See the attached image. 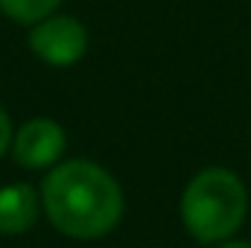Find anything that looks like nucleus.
I'll return each instance as SVG.
<instances>
[{
    "instance_id": "nucleus-6",
    "label": "nucleus",
    "mask_w": 251,
    "mask_h": 248,
    "mask_svg": "<svg viewBox=\"0 0 251 248\" xmlns=\"http://www.w3.org/2000/svg\"><path fill=\"white\" fill-rule=\"evenodd\" d=\"M62 0H0V9L21 24H38L59 9Z\"/></svg>"
},
{
    "instance_id": "nucleus-7",
    "label": "nucleus",
    "mask_w": 251,
    "mask_h": 248,
    "mask_svg": "<svg viewBox=\"0 0 251 248\" xmlns=\"http://www.w3.org/2000/svg\"><path fill=\"white\" fill-rule=\"evenodd\" d=\"M12 146V123H9V114L0 108V155Z\"/></svg>"
},
{
    "instance_id": "nucleus-2",
    "label": "nucleus",
    "mask_w": 251,
    "mask_h": 248,
    "mask_svg": "<svg viewBox=\"0 0 251 248\" xmlns=\"http://www.w3.org/2000/svg\"><path fill=\"white\" fill-rule=\"evenodd\" d=\"M249 193L246 184L222 167L199 173L181 196V219L199 243L231 240L246 222Z\"/></svg>"
},
{
    "instance_id": "nucleus-1",
    "label": "nucleus",
    "mask_w": 251,
    "mask_h": 248,
    "mask_svg": "<svg viewBox=\"0 0 251 248\" xmlns=\"http://www.w3.org/2000/svg\"><path fill=\"white\" fill-rule=\"evenodd\" d=\"M41 190L47 219L73 240L105 237L123 216L120 184L91 161L53 167Z\"/></svg>"
},
{
    "instance_id": "nucleus-5",
    "label": "nucleus",
    "mask_w": 251,
    "mask_h": 248,
    "mask_svg": "<svg viewBox=\"0 0 251 248\" xmlns=\"http://www.w3.org/2000/svg\"><path fill=\"white\" fill-rule=\"evenodd\" d=\"M41 198L29 184H6L0 190V234H24L38 219Z\"/></svg>"
},
{
    "instance_id": "nucleus-4",
    "label": "nucleus",
    "mask_w": 251,
    "mask_h": 248,
    "mask_svg": "<svg viewBox=\"0 0 251 248\" xmlns=\"http://www.w3.org/2000/svg\"><path fill=\"white\" fill-rule=\"evenodd\" d=\"M64 152V128L56 120L32 117L12 137V158L26 170L53 167Z\"/></svg>"
},
{
    "instance_id": "nucleus-8",
    "label": "nucleus",
    "mask_w": 251,
    "mask_h": 248,
    "mask_svg": "<svg viewBox=\"0 0 251 248\" xmlns=\"http://www.w3.org/2000/svg\"><path fill=\"white\" fill-rule=\"evenodd\" d=\"M219 248H251L249 240H222Z\"/></svg>"
},
{
    "instance_id": "nucleus-3",
    "label": "nucleus",
    "mask_w": 251,
    "mask_h": 248,
    "mask_svg": "<svg viewBox=\"0 0 251 248\" xmlns=\"http://www.w3.org/2000/svg\"><path fill=\"white\" fill-rule=\"evenodd\" d=\"M29 47L38 59L47 64H73L79 62L88 50V32L85 26L70 18V15H56V18H44L32 26L29 32Z\"/></svg>"
}]
</instances>
